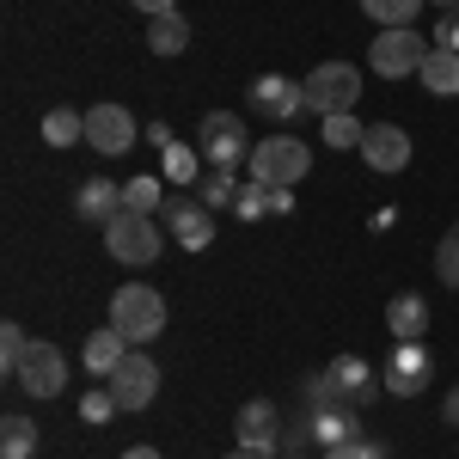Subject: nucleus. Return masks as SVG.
<instances>
[{
	"mask_svg": "<svg viewBox=\"0 0 459 459\" xmlns=\"http://www.w3.org/2000/svg\"><path fill=\"white\" fill-rule=\"evenodd\" d=\"M105 386L117 392V404H123V411H147V404H153V392H160V361L142 355V350H129L123 361H117V374H110Z\"/></svg>",
	"mask_w": 459,
	"mask_h": 459,
	"instance_id": "obj_9",
	"label": "nucleus"
},
{
	"mask_svg": "<svg viewBox=\"0 0 459 459\" xmlns=\"http://www.w3.org/2000/svg\"><path fill=\"white\" fill-rule=\"evenodd\" d=\"M13 380L31 392V398H62V386H68V355L56 350V343H31Z\"/></svg>",
	"mask_w": 459,
	"mask_h": 459,
	"instance_id": "obj_11",
	"label": "nucleus"
},
{
	"mask_svg": "<svg viewBox=\"0 0 459 459\" xmlns=\"http://www.w3.org/2000/svg\"><path fill=\"white\" fill-rule=\"evenodd\" d=\"M86 147H99V153H129V147H135V117L123 105H92L86 110Z\"/></svg>",
	"mask_w": 459,
	"mask_h": 459,
	"instance_id": "obj_12",
	"label": "nucleus"
},
{
	"mask_svg": "<svg viewBox=\"0 0 459 459\" xmlns=\"http://www.w3.org/2000/svg\"><path fill=\"white\" fill-rule=\"evenodd\" d=\"M135 13H147V19H160V13H178V0H129Z\"/></svg>",
	"mask_w": 459,
	"mask_h": 459,
	"instance_id": "obj_35",
	"label": "nucleus"
},
{
	"mask_svg": "<svg viewBox=\"0 0 459 459\" xmlns=\"http://www.w3.org/2000/svg\"><path fill=\"white\" fill-rule=\"evenodd\" d=\"M147 142H153V147H160V153H166V147H172L178 135H172V129H166V123H147Z\"/></svg>",
	"mask_w": 459,
	"mask_h": 459,
	"instance_id": "obj_36",
	"label": "nucleus"
},
{
	"mask_svg": "<svg viewBox=\"0 0 459 459\" xmlns=\"http://www.w3.org/2000/svg\"><path fill=\"white\" fill-rule=\"evenodd\" d=\"M74 209H80V221H92V227H110L123 214V184L117 178H86L80 196H74Z\"/></svg>",
	"mask_w": 459,
	"mask_h": 459,
	"instance_id": "obj_15",
	"label": "nucleus"
},
{
	"mask_svg": "<svg viewBox=\"0 0 459 459\" xmlns=\"http://www.w3.org/2000/svg\"><path fill=\"white\" fill-rule=\"evenodd\" d=\"M251 110H257V117H270L276 129H288V117H300V110H307V86H300V80H288V74H257V80H251Z\"/></svg>",
	"mask_w": 459,
	"mask_h": 459,
	"instance_id": "obj_10",
	"label": "nucleus"
},
{
	"mask_svg": "<svg viewBox=\"0 0 459 459\" xmlns=\"http://www.w3.org/2000/svg\"><path fill=\"white\" fill-rule=\"evenodd\" d=\"M429 380H435V355H429L423 337H417V343H392L386 368H380V386H386L392 398H417Z\"/></svg>",
	"mask_w": 459,
	"mask_h": 459,
	"instance_id": "obj_6",
	"label": "nucleus"
},
{
	"mask_svg": "<svg viewBox=\"0 0 459 459\" xmlns=\"http://www.w3.org/2000/svg\"><path fill=\"white\" fill-rule=\"evenodd\" d=\"M307 166H313V153H307L300 135H264L251 147V178L270 184V190H294L307 178Z\"/></svg>",
	"mask_w": 459,
	"mask_h": 459,
	"instance_id": "obj_2",
	"label": "nucleus"
},
{
	"mask_svg": "<svg viewBox=\"0 0 459 459\" xmlns=\"http://www.w3.org/2000/svg\"><path fill=\"white\" fill-rule=\"evenodd\" d=\"M37 454V423L31 417H6L0 423V459H31Z\"/></svg>",
	"mask_w": 459,
	"mask_h": 459,
	"instance_id": "obj_26",
	"label": "nucleus"
},
{
	"mask_svg": "<svg viewBox=\"0 0 459 459\" xmlns=\"http://www.w3.org/2000/svg\"><path fill=\"white\" fill-rule=\"evenodd\" d=\"M196 196H203L209 209H233V203H239V184H233V172H209Z\"/></svg>",
	"mask_w": 459,
	"mask_h": 459,
	"instance_id": "obj_31",
	"label": "nucleus"
},
{
	"mask_svg": "<svg viewBox=\"0 0 459 459\" xmlns=\"http://www.w3.org/2000/svg\"><path fill=\"white\" fill-rule=\"evenodd\" d=\"M441 6H459V0H441Z\"/></svg>",
	"mask_w": 459,
	"mask_h": 459,
	"instance_id": "obj_42",
	"label": "nucleus"
},
{
	"mask_svg": "<svg viewBox=\"0 0 459 459\" xmlns=\"http://www.w3.org/2000/svg\"><path fill=\"white\" fill-rule=\"evenodd\" d=\"M233 214H239L246 227H257V221L270 214V184H257V178H251V184H239V203H233Z\"/></svg>",
	"mask_w": 459,
	"mask_h": 459,
	"instance_id": "obj_28",
	"label": "nucleus"
},
{
	"mask_svg": "<svg viewBox=\"0 0 459 459\" xmlns=\"http://www.w3.org/2000/svg\"><path fill=\"white\" fill-rule=\"evenodd\" d=\"M435 49H454V56H459V6L441 13V25H435Z\"/></svg>",
	"mask_w": 459,
	"mask_h": 459,
	"instance_id": "obj_34",
	"label": "nucleus"
},
{
	"mask_svg": "<svg viewBox=\"0 0 459 459\" xmlns=\"http://www.w3.org/2000/svg\"><path fill=\"white\" fill-rule=\"evenodd\" d=\"M361 13H368L380 31H404V25L423 13V0H361Z\"/></svg>",
	"mask_w": 459,
	"mask_h": 459,
	"instance_id": "obj_24",
	"label": "nucleus"
},
{
	"mask_svg": "<svg viewBox=\"0 0 459 459\" xmlns=\"http://www.w3.org/2000/svg\"><path fill=\"white\" fill-rule=\"evenodd\" d=\"M423 56H429V43L411 31V25H404V31H380L374 49H368V62H374L380 80H411V74H423Z\"/></svg>",
	"mask_w": 459,
	"mask_h": 459,
	"instance_id": "obj_7",
	"label": "nucleus"
},
{
	"mask_svg": "<svg viewBox=\"0 0 459 459\" xmlns=\"http://www.w3.org/2000/svg\"><path fill=\"white\" fill-rule=\"evenodd\" d=\"M307 423H313V441H318V447H343V441H355V435H361L355 404H325V411H313Z\"/></svg>",
	"mask_w": 459,
	"mask_h": 459,
	"instance_id": "obj_18",
	"label": "nucleus"
},
{
	"mask_svg": "<svg viewBox=\"0 0 459 459\" xmlns=\"http://www.w3.org/2000/svg\"><path fill=\"white\" fill-rule=\"evenodd\" d=\"M117 411H123V404H117V392H110V386H92L86 398H80V423H110Z\"/></svg>",
	"mask_w": 459,
	"mask_h": 459,
	"instance_id": "obj_30",
	"label": "nucleus"
},
{
	"mask_svg": "<svg viewBox=\"0 0 459 459\" xmlns=\"http://www.w3.org/2000/svg\"><path fill=\"white\" fill-rule=\"evenodd\" d=\"M270 214H294V190H270Z\"/></svg>",
	"mask_w": 459,
	"mask_h": 459,
	"instance_id": "obj_37",
	"label": "nucleus"
},
{
	"mask_svg": "<svg viewBox=\"0 0 459 459\" xmlns=\"http://www.w3.org/2000/svg\"><path fill=\"white\" fill-rule=\"evenodd\" d=\"M282 459H307V454H282Z\"/></svg>",
	"mask_w": 459,
	"mask_h": 459,
	"instance_id": "obj_41",
	"label": "nucleus"
},
{
	"mask_svg": "<svg viewBox=\"0 0 459 459\" xmlns=\"http://www.w3.org/2000/svg\"><path fill=\"white\" fill-rule=\"evenodd\" d=\"M227 459H270V454H251V447H233Z\"/></svg>",
	"mask_w": 459,
	"mask_h": 459,
	"instance_id": "obj_40",
	"label": "nucleus"
},
{
	"mask_svg": "<svg viewBox=\"0 0 459 459\" xmlns=\"http://www.w3.org/2000/svg\"><path fill=\"white\" fill-rule=\"evenodd\" d=\"M435 276H441L447 288H459V227L441 239V251H435Z\"/></svg>",
	"mask_w": 459,
	"mask_h": 459,
	"instance_id": "obj_32",
	"label": "nucleus"
},
{
	"mask_svg": "<svg viewBox=\"0 0 459 459\" xmlns=\"http://www.w3.org/2000/svg\"><path fill=\"white\" fill-rule=\"evenodd\" d=\"M417 80H423L435 99H454V92H459V56H454V49H429Z\"/></svg>",
	"mask_w": 459,
	"mask_h": 459,
	"instance_id": "obj_21",
	"label": "nucleus"
},
{
	"mask_svg": "<svg viewBox=\"0 0 459 459\" xmlns=\"http://www.w3.org/2000/svg\"><path fill=\"white\" fill-rule=\"evenodd\" d=\"M129 350H135V343H129V337H123L117 325H105V331H92V337H86V374H99V380H110V374H117V361H123Z\"/></svg>",
	"mask_w": 459,
	"mask_h": 459,
	"instance_id": "obj_19",
	"label": "nucleus"
},
{
	"mask_svg": "<svg viewBox=\"0 0 459 459\" xmlns=\"http://www.w3.org/2000/svg\"><path fill=\"white\" fill-rule=\"evenodd\" d=\"M105 246H110L117 264H153L160 246H166V233H160V221H153V214H129V209H123L105 227Z\"/></svg>",
	"mask_w": 459,
	"mask_h": 459,
	"instance_id": "obj_5",
	"label": "nucleus"
},
{
	"mask_svg": "<svg viewBox=\"0 0 459 459\" xmlns=\"http://www.w3.org/2000/svg\"><path fill=\"white\" fill-rule=\"evenodd\" d=\"M160 221H166V233H172L184 251H209L214 246V209L203 203V196H166Z\"/></svg>",
	"mask_w": 459,
	"mask_h": 459,
	"instance_id": "obj_8",
	"label": "nucleus"
},
{
	"mask_svg": "<svg viewBox=\"0 0 459 459\" xmlns=\"http://www.w3.org/2000/svg\"><path fill=\"white\" fill-rule=\"evenodd\" d=\"M239 447H251V454H276V447H282V411H276V404H270V398H251L246 411H239Z\"/></svg>",
	"mask_w": 459,
	"mask_h": 459,
	"instance_id": "obj_14",
	"label": "nucleus"
},
{
	"mask_svg": "<svg viewBox=\"0 0 459 459\" xmlns=\"http://www.w3.org/2000/svg\"><path fill=\"white\" fill-rule=\"evenodd\" d=\"M147 49H153V56H184V49H190V19H184V13L147 19Z\"/></svg>",
	"mask_w": 459,
	"mask_h": 459,
	"instance_id": "obj_20",
	"label": "nucleus"
},
{
	"mask_svg": "<svg viewBox=\"0 0 459 459\" xmlns=\"http://www.w3.org/2000/svg\"><path fill=\"white\" fill-rule=\"evenodd\" d=\"M325 459H386V441H343V447H325Z\"/></svg>",
	"mask_w": 459,
	"mask_h": 459,
	"instance_id": "obj_33",
	"label": "nucleus"
},
{
	"mask_svg": "<svg viewBox=\"0 0 459 459\" xmlns=\"http://www.w3.org/2000/svg\"><path fill=\"white\" fill-rule=\"evenodd\" d=\"M386 331H392V343H417L429 331V300L423 294H392L386 300Z\"/></svg>",
	"mask_w": 459,
	"mask_h": 459,
	"instance_id": "obj_17",
	"label": "nucleus"
},
{
	"mask_svg": "<svg viewBox=\"0 0 459 459\" xmlns=\"http://www.w3.org/2000/svg\"><path fill=\"white\" fill-rule=\"evenodd\" d=\"M196 147L214 172H239V160H251V142H246V123L233 110H209L203 129H196Z\"/></svg>",
	"mask_w": 459,
	"mask_h": 459,
	"instance_id": "obj_4",
	"label": "nucleus"
},
{
	"mask_svg": "<svg viewBox=\"0 0 459 459\" xmlns=\"http://www.w3.org/2000/svg\"><path fill=\"white\" fill-rule=\"evenodd\" d=\"M441 417H447V429H459V386L441 398Z\"/></svg>",
	"mask_w": 459,
	"mask_h": 459,
	"instance_id": "obj_38",
	"label": "nucleus"
},
{
	"mask_svg": "<svg viewBox=\"0 0 459 459\" xmlns=\"http://www.w3.org/2000/svg\"><path fill=\"white\" fill-rule=\"evenodd\" d=\"M325 374H331V386H337V398H343V404H368V398H374V386H380V380H374V368H368L361 355H337Z\"/></svg>",
	"mask_w": 459,
	"mask_h": 459,
	"instance_id": "obj_16",
	"label": "nucleus"
},
{
	"mask_svg": "<svg viewBox=\"0 0 459 459\" xmlns=\"http://www.w3.org/2000/svg\"><path fill=\"white\" fill-rule=\"evenodd\" d=\"M300 86H307V110L325 123L337 110H355V99H361V68H350V62H318Z\"/></svg>",
	"mask_w": 459,
	"mask_h": 459,
	"instance_id": "obj_3",
	"label": "nucleus"
},
{
	"mask_svg": "<svg viewBox=\"0 0 459 459\" xmlns=\"http://www.w3.org/2000/svg\"><path fill=\"white\" fill-rule=\"evenodd\" d=\"M374 172H404L411 166V135L398 129V123H368V135H361V147H355Z\"/></svg>",
	"mask_w": 459,
	"mask_h": 459,
	"instance_id": "obj_13",
	"label": "nucleus"
},
{
	"mask_svg": "<svg viewBox=\"0 0 459 459\" xmlns=\"http://www.w3.org/2000/svg\"><path fill=\"white\" fill-rule=\"evenodd\" d=\"M43 142H49V147H74V142H86V110L56 105L49 117H43Z\"/></svg>",
	"mask_w": 459,
	"mask_h": 459,
	"instance_id": "obj_22",
	"label": "nucleus"
},
{
	"mask_svg": "<svg viewBox=\"0 0 459 459\" xmlns=\"http://www.w3.org/2000/svg\"><path fill=\"white\" fill-rule=\"evenodd\" d=\"M110 325L142 350V343H153V337L166 331V300H160L147 282H123L117 294H110Z\"/></svg>",
	"mask_w": 459,
	"mask_h": 459,
	"instance_id": "obj_1",
	"label": "nucleus"
},
{
	"mask_svg": "<svg viewBox=\"0 0 459 459\" xmlns=\"http://www.w3.org/2000/svg\"><path fill=\"white\" fill-rule=\"evenodd\" d=\"M196 166H203V147L172 142L166 153H160V178H166V184H196Z\"/></svg>",
	"mask_w": 459,
	"mask_h": 459,
	"instance_id": "obj_25",
	"label": "nucleus"
},
{
	"mask_svg": "<svg viewBox=\"0 0 459 459\" xmlns=\"http://www.w3.org/2000/svg\"><path fill=\"white\" fill-rule=\"evenodd\" d=\"M123 459H160V454H153V447H129Z\"/></svg>",
	"mask_w": 459,
	"mask_h": 459,
	"instance_id": "obj_39",
	"label": "nucleus"
},
{
	"mask_svg": "<svg viewBox=\"0 0 459 459\" xmlns=\"http://www.w3.org/2000/svg\"><path fill=\"white\" fill-rule=\"evenodd\" d=\"M25 350H31V337H25V325H0V368L6 374H19V361H25Z\"/></svg>",
	"mask_w": 459,
	"mask_h": 459,
	"instance_id": "obj_29",
	"label": "nucleus"
},
{
	"mask_svg": "<svg viewBox=\"0 0 459 459\" xmlns=\"http://www.w3.org/2000/svg\"><path fill=\"white\" fill-rule=\"evenodd\" d=\"M123 209L129 214H160L166 209V178H129V184H123Z\"/></svg>",
	"mask_w": 459,
	"mask_h": 459,
	"instance_id": "obj_23",
	"label": "nucleus"
},
{
	"mask_svg": "<svg viewBox=\"0 0 459 459\" xmlns=\"http://www.w3.org/2000/svg\"><path fill=\"white\" fill-rule=\"evenodd\" d=\"M361 135H368V123H355V110L325 117V147H361Z\"/></svg>",
	"mask_w": 459,
	"mask_h": 459,
	"instance_id": "obj_27",
	"label": "nucleus"
}]
</instances>
